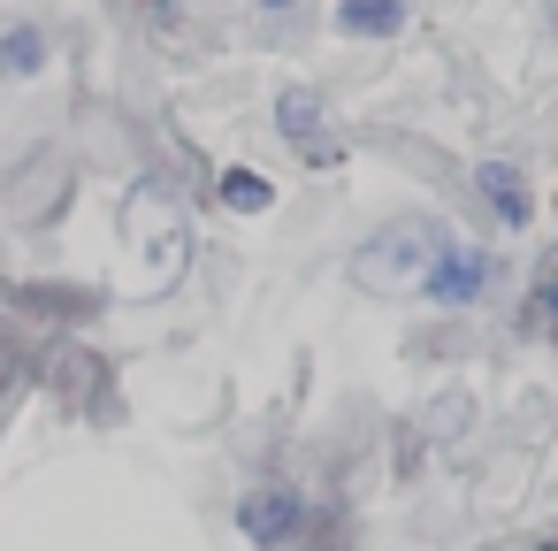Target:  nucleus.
<instances>
[{
	"instance_id": "nucleus-9",
	"label": "nucleus",
	"mask_w": 558,
	"mask_h": 551,
	"mask_svg": "<svg viewBox=\"0 0 558 551\" xmlns=\"http://www.w3.org/2000/svg\"><path fill=\"white\" fill-rule=\"evenodd\" d=\"M527 330L558 337V261L543 268V284H535V299H527Z\"/></svg>"
},
{
	"instance_id": "nucleus-4",
	"label": "nucleus",
	"mask_w": 558,
	"mask_h": 551,
	"mask_svg": "<svg viewBox=\"0 0 558 551\" xmlns=\"http://www.w3.org/2000/svg\"><path fill=\"white\" fill-rule=\"evenodd\" d=\"M299 520H306V498H299V490H253V498H238V528H245L260 551H283V543L299 536Z\"/></svg>"
},
{
	"instance_id": "nucleus-8",
	"label": "nucleus",
	"mask_w": 558,
	"mask_h": 551,
	"mask_svg": "<svg viewBox=\"0 0 558 551\" xmlns=\"http://www.w3.org/2000/svg\"><path fill=\"white\" fill-rule=\"evenodd\" d=\"M222 207H238V215H268V207H276V184H268L260 169H222Z\"/></svg>"
},
{
	"instance_id": "nucleus-10",
	"label": "nucleus",
	"mask_w": 558,
	"mask_h": 551,
	"mask_svg": "<svg viewBox=\"0 0 558 551\" xmlns=\"http://www.w3.org/2000/svg\"><path fill=\"white\" fill-rule=\"evenodd\" d=\"M260 9H291V0H260Z\"/></svg>"
},
{
	"instance_id": "nucleus-1",
	"label": "nucleus",
	"mask_w": 558,
	"mask_h": 551,
	"mask_svg": "<svg viewBox=\"0 0 558 551\" xmlns=\"http://www.w3.org/2000/svg\"><path fill=\"white\" fill-rule=\"evenodd\" d=\"M436 230L428 223H383L360 253H352V284L360 291H375V299H405V291H421V276H428V261H436Z\"/></svg>"
},
{
	"instance_id": "nucleus-3",
	"label": "nucleus",
	"mask_w": 558,
	"mask_h": 551,
	"mask_svg": "<svg viewBox=\"0 0 558 551\" xmlns=\"http://www.w3.org/2000/svg\"><path fill=\"white\" fill-rule=\"evenodd\" d=\"M489 268H497L489 245H436V261H428V276H421V299H436V307H474V299L489 291Z\"/></svg>"
},
{
	"instance_id": "nucleus-7",
	"label": "nucleus",
	"mask_w": 558,
	"mask_h": 551,
	"mask_svg": "<svg viewBox=\"0 0 558 551\" xmlns=\"http://www.w3.org/2000/svg\"><path fill=\"white\" fill-rule=\"evenodd\" d=\"M47 70V32L39 24H9L0 32V77H39Z\"/></svg>"
},
{
	"instance_id": "nucleus-6",
	"label": "nucleus",
	"mask_w": 558,
	"mask_h": 551,
	"mask_svg": "<svg viewBox=\"0 0 558 551\" xmlns=\"http://www.w3.org/2000/svg\"><path fill=\"white\" fill-rule=\"evenodd\" d=\"M405 16H413V0H337L344 39H390V32H405Z\"/></svg>"
},
{
	"instance_id": "nucleus-11",
	"label": "nucleus",
	"mask_w": 558,
	"mask_h": 551,
	"mask_svg": "<svg viewBox=\"0 0 558 551\" xmlns=\"http://www.w3.org/2000/svg\"><path fill=\"white\" fill-rule=\"evenodd\" d=\"M543 551H558V543H543Z\"/></svg>"
},
{
	"instance_id": "nucleus-5",
	"label": "nucleus",
	"mask_w": 558,
	"mask_h": 551,
	"mask_svg": "<svg viewBox=\"0 0 558 551\" xmlns=\"http://www.w3.org/2000/svg\"><path fill=\"white\" fill-rule=\"evenodd\" d=\"M474 192H482V207L505 223V230H527L535 223V200H527V177L512 169V161H482L474 169Z\"/></svg>"
},
{
	"instance_id": "nucleus-2",
	"label": "nucleus",
	"mask_w": 558,
	"mask_h": 551,
	"mask_svg": "<svg viewBox=\"0 0 558 551\" xmlns=\"http://www.w3.org/2000/svg\"><path fill=\"white\" fill-rule=\"evenodd\" d=\"M276 131L299 146V161H314V169H329L344 146H337V131H329V108H322V93L314 85H283L276 93Z\"/></svg>"
}]
</instances>
